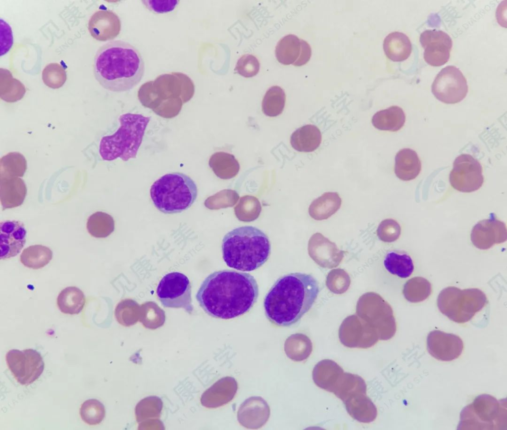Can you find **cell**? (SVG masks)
Here are the masks:
<instances>
[{
	"label": "cell",
	"mask_w": 507,
	"mask_h": 430,
	"mask_svg": "<svg viewBox=\"0 0 507 430\" xmlns=\"http://www.w3.org/2000/svg\"><path fill=\"white\" fill-rule=\"evenodd\" d=\"M254 278L249 273L233 270L215 271L201 284L196 299L208 315L232 319L248 312L258 296Z\"/></svg>",
	"instance_id": "obj_1"
},
{
	"label": "cell",
	"mask_w": 507,
	"mask_h": 430,
	"mask_svg": "<svg viewBox=\"0 0 507 430\" xmlns=\"http://www.w3.org/2000/svg\"><path fill=\"white\" fill-rule=\"evenodd\" d=\"M311 275L296 272L280 277L266 294L264 309L268 320L278 327H289L308 311L319 293Z\"/></svg>",
	"instance_id": "obj_2"
},
{
	"label": "cell",
	"mask_w": 507,
	"mask_h": 430,
	"mask_svg": "<svg viewBox=\"0 0 507 430\" xmlns=\"http://www.w3.org/2000/svg\"><path fill=\"white\" fill-rule=\"evenodd\" d=\"M93 71L96 80L104 89L124 92L140 82L145 63L134 46L125 41L114 40L99 48L94 56Z\"/></svg>",
	"instance_id": "obj_3"
},
{
	"label": "cell",
	"mask_w": 507,
	"mask_h": 430,
	"mask_svg": "<svg viewBox=\"0 0 507 430\" xmlns=\"http://www.w3.org/2000/svg\"><path fill=\"white\" fill-rule=\"evenodd\" d=\"M223 258L230 268L242 271H254L263 265L271 253L268 237L252 226L236 228L222 239Z\"/></svg>",
	"instance_id": "obj_4"
},
{
	"label": "cell",
	"mask_w": 507,
	"mask_h": 430,
	"mask_svg": "<svg viewBox=\"0 0 507 430\" xmlns=\"http://www.w3.org/2000/svg\"><path fill=\"white\" fill-rule=\"evenodd\" d=\"M119 127L113 134L103 136L99 144L103 160L120 158L123 161L137 157L150 117L141 114L126 113L118 118Z\"/></svg>",
	"instance_id": "obj_5"
},
{
	"label": "cell",
	"mask_w": 507,
	"mask_h": 430,
	"mask_svg": "<svg viewBox=\"0 0 507 430\" xmlns=\"http://www.w3.org/2000/svg\"><path fill=\"white\" fill-rule=\"evenodd\" d=\"M198 195L195 182L180 172L166 174L151 186L150 196L154 205L166 214L181 212L188 209Z\"/></svg>",
	"instance_id": "obj_6"
},
{
	"label": "cell",
	"mask_w": 507,
	"mask_h": 430,
	"mask_svg": "<svg viewBox=\"0 0 507 430\" xmlns=\"http://www.w3.org/2000/svg\"><path fill=\"white\" fill-rule=\"evenodd\" d=\"M487 303L485 294L476 288L461 289L449 287L441 291L437 299L440 312L459 324L470 321Z\"/></svg>",
	"instance_id": "obj_7"
},
{
	"label": "cell",
	"mask_w": 507,
	"mask_h": 430,
	"mask_svg": "<svg viewBox=\"0 0 507 430\" xmlns=\"http://www.w3.org/2000/svg\"><path fill=\"white\" fill-rule=\"evenodd\" d=\"M458 430H499L506 422V408L488 394L476 397L462 410Z\"/></svg>",
	"instance_id": "obj_8"
},
{
	"label": "cell",
	"mask_w": 507,
	"mask_h": 430,
	"mask_svg": "<svg viewBox=\"0 0 507 430\" xmlns=\"http://www.w3.org/2000/svg\"><path fill=\"white\" fill-rule=\"evenodd\" d=\"M356 312L376 330L379 340H388L395 335L397 326L393 310L379 294L369 292L362 295L357 301Z\"/></svg>",
	"instance_id": "obj_9"
},
{
	"label": "cell",
	"mask_w": 507,
	"mask_h": 430,
	"mask_svg": "<svg viewBox=\"0 0 507 430\" xmlns=\"http://www.w3.org/2000/svg\"><path fill=\"white\" fill-rule=\"evenodd\" d=\"M156 293L164 307L182 308L190 314L194 310L191 283L182 273L174 272L166 274L158 285Z\"/></svg>",
	"instance_id": "obj_10"
},
{
	"label": "cell",
	"mask_w": 507,
	"mask_h": 430,
	"mask_svg": "<svg viewBox=\"0 0 507 430\" xmlns=\"http://www.w3.org/2000/svg\"><path fill=\"white\" fill-rule=\"evenodd\" d=\"M7 366L18 382L30 384L42 375L45 364L40 353L33 349H11L6 354Z\"/></svg>",
	"instance_id": "obj_11"
},
{
	"label": "cell",
	"mask_w": 507,
	"mask_h": 430,
	"mask_svg": "<svg viewBox=\"0 0 507 430\" xmlns=\"http://www.w3.org/2000/svg\"><path fill=\"white\" fill-rule=\"evenodd\" d=\"M434 96L447 104L461 101L468 92L467 81L461 71L455 66H447L436 76L431 86Z\"/></svg>",
	"instance_id": "obj_12"
},
{
	"label": "cell",
	"mask_w": 507,
	"mask_h": 430,
	"mask_svg": "<svg viewBox=\"0 0 507 430\" xmlns=\"http://www.w3.org/2000/svg\"><path fill=\"white\" fill-rule=\"evenodd\" d=\"M449 180L452 187L459 191H476L482 187L484 182L482 166L471 155L461 154L454 162Z\"/></svg>",
	"instance_id": "obj_13"
},
{
	"label": "cell",
	"mask_w": 507,
	"mask_h": 430,
	"mask_svg": "<svg viewBox=\"0 0 507 430\" xmlns=\"http://www.w3.org/2000/svg\"><path fill=\"white\" fill-rule=\"evenodd\" d=\"M342 344L350 348H367L379 340L376 330L357 315L346 318L339 330Z\"/></svg>",
	"instance_id": "obj_14"
},
{
	"label": "cell",
	"mask_w": 507,
	"mask_h": 430,
	"mask_svg": "<svg viewBox=\"0 0 507 430\" xmlns=\"http://www.w3.org/2000/svg\"><path fill=\"white\" fill-rule=\"evenodd\" d=\"M419 41L424 49V60L428 64L440 66L448 61L453 42L446 33L441 30H427L421 34Z\"/></svg>",
	"instance_id": "obj_15"
},
{
	"label": "cell",
	"mask_w": 507,
	"mask_h": 430,
	"mask_svg": "<svg viewBox=\"0 0 507 430\" xmlns=\"http://www.w3.org/2000/svg\"><path fill=\"white\" fill-rule=\"evenodd\" d=\"M427 348L429 354L435 359L451 361L460 356L463 343L458 335L434 330L427 336Z\"/></svg>",
	"instance_id": "obj_16"
},
{
	"label": "cell",
	"mask_w": 507,
	"mask_h": 430,
	"mask_svg": "<svg viewBox=\"0 0 507 430\" xmlns=\"http://www.w3.org/2000/svg\"><path fill=\"white\" fill-rule=\"evenodd\" d=\"M277 61L284 65L301 66L306 64L311 55L310 45L305 41L293 34H289L279 40L275 48Z\"/></svg>",
	"instance_id": "obj_17"
},
{
	"label": "cell",
	"mask_w": 507,
	"mask_h": 430,
	"mask_svg": "<svg viewBox=\"0 0 507 430\" xmlns=\"http://www.w3.org/2000/svg\"><path fill=\"white\" fill-rule=\"evenodd\" d=\"M470 239L472 244L476 248L488 249L495 244L506 241V225L503 222L492 215L489 219L480 221L473 227Z\"/></svg>",
	"instance_id": "obj_18"
},
{
	"label": "cell",
	"mask_w": 507,
	"mask_h": 430,
	"mask_svg": "<svg viewBox=\"0 0 507 430\" xmlns=\"http://www.w3.org/2000/svg\"><path fill=\"white\" fill-rule=\"evenodd\" d=\"M310 257L320 266L333 268L342 261L345 252L320 233L314 234L308 244Z\"/></svg>",
	"instance_id": "obj_19"
},
{
	"label": "cell",
	"mask_w": 507,
	"mask_h": 430,
	"mask_svg": "<svg viewBox=\"0 0 507 430\" xmlns=\"http://www.w3.org/2000/svg\"><path fill=\"white\" fill-rule=\"evenodd\" d=\"M26 231L21 222L4 220L0 223V258L18 255L26 242Z\"/></svg>",
	"instance_id": "obj_20"
},
{
	"label": "cell",
	"mask_w": 507,
	"mask_h": 430,
	"mask_svg": "<svg viewBox=\"0 0 507 430\" xmlns=\"http://www.w3.org/2000/svg\"><path fill=\"white\" fill-rule=\"evenodd\" d=\"M121 23L119 16L110 10H99L90 17L88 29L96 40L104 42L115 38L120 33Z\"/></svg>",
	"instance_id": "obj_21"
},
{
	"label": "cell",
	"mask_w": 507,
	"mask_h": 430,
	"mask_svg": "<svg viewBox=\"0 0 507 430\" xmlns=\"http://www.w3.org/2000/svg\"><path fill=\"white\" fill-rule=\"evenodd\" d=\"M270 408L266 402L259 396L246 399L240 406L237 414L239 423L247 429H256L267 421Z\"/></svg>",
	"instance_id": "obj_22"
},
{
	"label": "cell",
	"mask_w": 507,
	"mask_h": 430,
	"mask_svg": "<svg viewBox=\"0 0 507 430\" xmlns=\"http://www.w3.org/2000/svg\"><path fill=\"white\" fill-rule=\"evenodd\" d=\"M237 390L235 380L229 377H224L216 382L202 394L201 402L203 406L216 408L230 401Z\"/></svg>",
	"instance_id": "obj_23"
},
{
	"label": "cell",
	"mask_w": 507,
	"mask_h": 430,
	"mask_svg": "<svg viewBox=\"0 0 507 430\" xmlns=\"http://www.w3.org/2000/svg\"><path fill=\"white\" fill-rule=\"evenodd\" d=\"M343 402L350 415L360 422L370 423L377 417V409L366 393L354 394Z\"/></svg>",
	"instance_id": "obj_24"
},
{
	"label": "cell",
	"mask_w": 507,
	"mask_h": 430,
	"mask_svg": "<svg viewBox=\"0 0 507 430\" xmlns=\"http://www.w3.org/2000/svg\"><path fill=\"white\" fill-rule=\"evenodd\" d=\"M344 373L342 368L335 362L325 359L315 366L312 371V379L318 386L333 393Z\"/></svg>",
	"instance_id": "obj_25"
},
{
	"label": "cell",
	"mask_w": 507,
	"mask_h": 430,
	"mask_svg": "<svg viewBox=\"0 0 507 430\" xmlns=\"http://www.w3.org/2000/svg\"><path fill=\"white\" fill-rule=\"evenodd\" d=\"M421 170V161L414 150L406 148L398 152L395 156L394 171L399 179L405 181L413 180Z\"/></svg>",
	"instance_id": "obj_26"
},
{
	"label": "cell",
	"mask_w": 507,
	"mask_h": 430,
	"mask_svg": "<svg viewBox=\"0 0 507 430\" xmlns=\"http://www.w3.org/2000/svg\"><path fill=\"white\" fill-rule=\"evenodd\" d=\"M0 200L2 210L20 206L27 193L24 182L20 178L0 180Z\"/></svg>",
	"instance_id": "obj_27"
},
{
	"label": "cell",
	"mask_w": 507,
	"mask_h": 430,
	"mask_svg": "<svg viewBox=\"0 0 507 430\" xmlns=\"http://www.w3.org/2000/svg\"><path fill=\"white\" fill-rule=\"evenodd\" d=\"M321 140L319 129L315 125L308 124L300 127L292 134L290 143L294 149L309 152L319 147Z\"/></svg>",
	"instance_id": "obj_28"
},
{
	"label": "cell",
	"mask_w": 507,
	"mask_h": 430,
	"mask_svg": "<svg viewBox=\"0 0 507 430\" xmlns=\"http://www.w3.org/2000/svg\"><path fill=\"white\" fill-rule=\"evenodd\" d=\"M383 49L386 56L393 61L406 60L410 55L411 43L409 38L400 32L389 34L384 39Z\"/></svg>",
	"instance_id": "obj_29"
},
{
	"label": "cell",
	"mask_w": 507,
	"mask_h": 430,
	"mask_svg": "<svg viewBox=\"0 0 507 430\" xmlns=\"http://www.w3.org/2000/svg\"><path fill=\"white\" fill-rule=\"evenodd\" d=\"M341 204L342 199L337 192H326L311 202L309 214L316 220H326L334 214Z\"/></svg>",
	"instance_id": "obj_30"
},
{
	"label": "cell",
	"mask_w": 507,
	"mask_h": 430,
	"mask_svg": "<svg viewBox=\"0 0 507 430\" xmlns=\"http://www.w3.org/2000/svg\"><path fill=\"white\" fill-rule=\"evenodd\" d=\"M406 115L399 106L394 105L377 112L372 118V124L377 129L396 132L404 125Z\"/></svg>",
	"instance_id": "obj_31"
},
{
	"label": "cell",
	"mask_w": 507,
	"mask_h": 430,
	"mask_svg": "<svg viewBox=\"0 0 507 430\" xmlns=\"http://www.w3.org/2000/svg\"><path fill=\"white\" fill-rule=\"evenodd\" d=\"M383 264L388 272L401 278L409 277L414 270L411 257L404 251L388 252L384 257Z\"/></svg>",
	"instance_id": "obj_32"
},
{
	"label": "cell",
	"mask_w": 507,
	"mask_h": 430,
	"mask_svg": "<svg viewBox=\"0 0 507 430\" xmlns=\"http://www.w3.org/2000/svg\"><path fill=\"white\" fill-rule=\"evenodd\" d=\"M60 311L66 314L80 313L84 308L86 298L83 292L76 287H68L62 289L57 298Z\"/></svg>",
	"instance_id": "obj_33"
},
{
	"label": "cell",
	"mask_w": 507,
	"mask_h": 430,
	"mask_svg": "<svg viewBox=\"0 0 507 430\" xmlns=\"http://www.w3.org/2000/svg\"><path fill=\"white\" fill-rule=\"evenodd\" d=\"M209 165L215 174L223 179H231L239 172V164L235 156L229 153L218 151L213 154L209 160Z\"/></svg>",
	"instance_id": "obj_34"
},
{
	"label": "cell",
	"mask_w": 507,
	"mask_h": 430,
	"mask_svg": "<svg viewBox=\"0 0 507 430\" xmlns=\"http://www.w3.org/2000/svg\"><path fill=\"white\" fill-rule=\"evenodd\" d=\"M52 258V251L49 247L36 244L29 246L22 251L20 260L25 267L39 269L46 266Z\"/></svg>",
	"instance_id": "obj_35"
},
{
	"label": "cell",
	"mask_w": 507,
	"mask_h": 430,
	"mask_svg": "<svg viewBox=\"0 0 507 430\" xmlns=\"http://www.w3.org/2000/svg\"><path fill=\"white\" fill-rule=\"evenodd\" d=\"M312 350V344L306 335L297 334L291 335L287 339L285 344V351L287 356L294 361H302L306 359Z\"/></svg>",
	"instance_id": "obj_36"
},
{
	"label": "cell",
	"mask_w": 507,
	"mask_h": 430,
	"mask_svg": "<svg viewBox=\"0 0 507 430\" xmlns=\"http://www.w3.org/2000/svg\"><path fill=\"white\" fill-rule=\"evenodd\" d=\"M359 392L366 393L364 381L357 375L348 373H344L333 392L343 402L351 395Z\"/></svg>",
	"instance_id": "obj_37"
},
{
	"label": "cell",
	"mask_w": 507,
	"mask_h": 430,
	"mask_svg": "<svg viewBox=\"0 0 507 430\" xmlns=\"http://www.w3.org/2000/svg\"><path fill=\"white\" fill-rule=\"evenodd\" d=\"M86 227L88 233L92 237L104 238L114 231V221L109 214L98 211L89 216Z\"/></svg>",
	"instance_id": "obj_38"
},
{
	"label": "cell",
	"mask_w": 507,
	"mask_h": 430,
	"mask_svg": "<svg viewBox=\"0 0 507 430\" xmlns=\"http://www.w3.org/2000/svg\"><path fill=\"white\" fill-rule=\"evenodd\" d=\"M431 285L427 280L421 277H415L406 282L403 292L407 300L417 303L426 299L431 294Z\"/></svg>",
	"instance_id": "obj_39"
},
{
	"label": "cell",
	"mask_w": 507,
	"mask_h": 430,
	"mask_svg": "<svg viewBox=\"0 0 507 430\" xmlns=\"http://www.w3.org/2000/svg\"><path fill=\"white\" fill-rule=\"evenodd\" d=\"M285 101L284 91L279 86H272L268 89L263 98L262 112L267 116H277L283 111Z\"/></svg>",
	"instance_id": "obj_40"
},
{
	"label": "cell",
	"mask_w": 507,
	"mask_h": 430,
	"mask_svg": "<svg viewBox=\"0 0 507 430\" xmlns=\"http://www.w3.org/2000/svg\"><path fill=\"white\" fill-rule=\"evenodd\" d=\"M9 154L1 159L0 180L23 176L27 163L24 157L18 153Z\"/></svg>",
	"instance_id": "obj_41"
},
{
	"label": "cell",
	"mask_w": 507,
	"mask_h": 430,
	"mask_svg": "<svg viewBox=\"0 0 507 430\" xmlns=\"http://www.w3.org/2000/svg\"><path fill=\"white\" fill-rule=\"evenodd\" d=\"M162 405V400L158 397L150 396L144 398L136 407V420L140 423L148 419L159 418Z\"/></svg>",
	"instance_id": "obj_42"
},
{
	"label": "cell",
	"mask_w": 507,
	"mask_h": 430,
	"mask_svg": "<svg viewBox=\"0 0 507 430\" xmlns=\"http://www.w3.org/2000/svg\"><path fill=\"white\" fill-rule=\"evenodd\" d=\"M80 414L82 420L85 423L94 426L102 421L105 415V410L104 405L100 401L91 399L82 403Z\"/></svg>",
	"instance_id": "obj_43"
},
{
	"label": "cell",
	"mask_w": 507,
	"mask_h": 430,
	"mask_svg": "<svg viewBox=\"0 0 507 430\" xmlns=\"http://www.w3.org/2000/svg\"><path fill=\"white\" fill-rule=\"evenodd\" d=\"M351 279L348 273L340 268L330 271L326 277V285L328 288L335 294H342L349 288Z\"/></svg>",
	"instance_id": "obj_44"
},
{
	"label": "cell",
	"mask_w": 507,
	"mask_h": 430,
	"mask_svg": "<svg viewBox=\"0 0 507 430\" xmlns=\"http://www.w3.org/2000/svg\"><path fill=\"white\" fill-rule=\"evenodd\" d=\"M42 79L48 87L52 89L59 88L66 80L65 69L57 63H50L43 71Z\"/></svg>",
	"instance_id": "obj_45"
},
{
	"label": "cell",
	"mask_w": 507,
	"mask_h": 430,
	"mask_svg": "<svg viewBox=\"0 0 507 430\" xmlns=\"http://www.w3.org/2000/svg\"><path fill=\"white\" fill-rule=\"evenodd\" d=\"M401 234V227L397 221L393 219H386L379 224L377 229L378 238L385 242L397 240Z\"/></svg>",
	"instance_id": "obj_46"
},
{
	"label": "cell",
	"mask_w": 507,
	"mask_h": 430,
	"mask_svg": "<svg viewBox=\"0 0 507 430\" xmlns=\"http://www.w3.org/2000/svg\"><path fill=\"white\" fill-rule=\"evenodd\" d=\"M259 70V63L258 59L253 55L249 54L242 56L238 60L235 68L237 73L246 78L256 75Z\"/></svg>",
	"instance_id": "obj_47"
},
{
	"label": "cell",
	"mask_w": 507,
	"mask_h": 430,
	"mask_svg": "<svg viewBox=\"0 0 507 430\" xmlns=\"http://www.w3.org/2000/svg\"><path fill=\"white\" fill-rule=\"evenodd\" d=\"M142 1L148 10L156 13H164L172 11L179 2V0H149Z\"/></svg>",
	"instance_id": "obj_48"
}]
</instances>
